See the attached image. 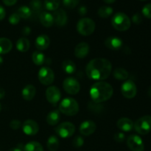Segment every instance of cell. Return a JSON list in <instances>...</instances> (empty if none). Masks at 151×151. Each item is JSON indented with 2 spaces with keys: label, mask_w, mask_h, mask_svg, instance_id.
<instances>
[{
  "label": "cell",
  "mask_w": 151,
  "mask_h": 151,
  "mask_svg": "<svg viewBox=\"0 0 151 151\" xmlns=\"http://www.w3.org/2000/svg\"><path fill=\"white\" fill-rule=\"evenodd\" d=\"M111 70V63L105 58L93 59L86 66L87 76L90 79L95 81H102L108 78Z\"/></svg>",
  "instance_id": "obj_1"
},
{
  "label": "cell",
  "mask_w": 151,
  "mask_h": 151,
  "mask_svg": "<svg viewBox=\"0 0 151 151\" xmlns=\"http://www.w3.org/2000/svg\"><path fill=\"white\" fill-rule=\"evenodd\" d=\"M114 90L111 86L106 82H97L90 89V96L95 103L107 101L113 95Z\"/></svg>",
  "instance_id": "obj_2"
},
{
  "label": "cell",
  "mask_w": 151,
  "mask_h": 151,
  "mask_svg": "<svg viewBox=\"0 0 151 151\" xmlns=\"http://www.w3.org/2000/svg\"><path fill=\"white\" fill-rule=\"evenodd\" d=\"M111 24L114 29L118 31H126L131 24V19L124 13H117L112 17Z\"/></svg>",
  "instance_id": "obj_3"
},
{
  "label": "cell",
  "mask_w": 151,
  "mask_h": 151,
  "mask_svg": "<svg viewBox=\"0 0 151 151\" xmlns=\"http://www.w3.org/2000/svg\"><path fill=\"white\" fill-rule=\"evenodd\" d=\"M59 111L66 116H75L79 111V105L73 98H65L60 103Z\"/></svg>",
  "instance_id": "obj_4"
},
{
  "label": "cell",
  "mask_w": 151,
  "mask_h": 151,
  "mask_svg": "<svg viewBox=\"0 0 151 151\" xmlns=\"http://www.w3.org/2000/svg\"><path fill=\"white\" fill-rule=\"evenodd\" d=\"M95 27V23L92 19L89 18H83L78 22L77 29L81 35L88 36L94 32Z\"/></svg>",
  "instance_id": "obj_5"
},
{
  "label": "cell",
  "mask_w": 151,
  "mask_h": 151,
  "mask_svg": "<svg viewBox=\"0 0 151 151\" xmlns=\"http://www.w3.org/2000/svg\"><path fill=\"white\" fill-rule=\"evenodd\" d=\"M135 131L140 135H146L151 131V116L146 115L137 119L134 125Z\"/></svg>",
  "instance_id": "obj_6"
},
{
  "label": "cell",
  "mask_w": 151,
  "mask_h": 151,
  "mask_svg": "<svg viewBox=\"0 0 151 151\" xmlns=\"http://www.w3.org/2000/svg\"><path fill=\"white\" fill-rule=\"evenodd\" d=\"M75 132V126L70 122L60 123L55 128V133L61 138H69Z\"/></svg>",
  "instance_id": "obj_7"
},
{
  "label": "cell",
  "mask_w": 151,
  "mask_h": 151,
  "mask_svg": "<svg viewBox=\"0 0 151 151\" xmlns=\"http://www.w3.org/2000/svg\"><path fill=\"white\" fill-rule=\"evenodd\" d=\"M38 80L40 82L45 86H49L53 83L55 80V75L50 68L42 67L38 72Z\"/></svg>",
  "instance_id": "obj_8"
},
{
  "label": "cell",
  "mask_w": 151,
  "mask_h": 151,
  "mask_svg": "<svg viewBox=\"0 0 151 151\" xmlns=\"http://www.w3.org/2000/svg\"><path fill=\"white\" fill-rule=\"evenodd\" d=\"M127 145L131 151H144L145 145L140 137L136 134L129 136L127 139Z\"/></svg>",
  "instance_id": "obj_9"
},
{
  "label": "cell",
  "mask_w": 151,
  "mask_h": 151,
  "mask_svg": "<svg viewBox=\"0 0 151 151\" xmlns=\"http://www.w3.org/2000/svg\"><path fill=\"white\" fill-rule=\"evenodd\" d=\"M63 86L65 91L72 95L78 94L81 89V85L79 82L73 78H66L63 83Z\"/></svg>",
  "instance_id": "obj_10"
},
{
  "label": "cell",
  "mask_w": 151,
  "mask_h": 151,
  "mask_svg": "<svg viewBox=\"0 0 151 151\" xmlns=\"http://www.w3.org/2000/svg\"><path fill=\"white\" fill-rule=\"evenodd\" d=\"M122 94L125 98L132 99L137 95V88L136 84L131 80L126 81L122 83L121 86Z\"/></svg>",
  "instance_id": "obj_11"
},
{
  "label": "cell",
  "mask_w": 151,
  "mask_h": 151,
  "mask_svg": "<svg viewBox=\"0 0 151 151\" xmlns=\"http://www.w3.org/2000/svg\"><path fill=\"white\" fill-rule=\"evenodd\" d=\"M46 97L49 103L52 105H56L60 100L61 94L59 88L54 86H52L46 90Z\"/></svg>",
  "instance_id": "obj_12"
},
{
  "label": "cell",
  "mask_w": 151,
  "mask_h": 151,
  "mask_svg": "<svg viewBox=\"0 0 151 151\" xmlns=\"http://www.w3.org/2000/svg\"><path fill=\"white\" fill-rule=\"evenodd\" d=\"M22 130L24 133L28 136H34L38 134L39 131V126L35 121L32 119H27L22 125Z\"/></svg>",
  "instance_id": "obj_13"
},
{
  "label": "cell",
  "mask_w": 151,
  "mask_h": 151,
  "mask_svg": "<svg viewBox=\"0 0 151 151\" xmlns=\"http://www.w3.org/2000/svg\"><path fill=\"white\" fill-rule=\"evenodd\" d=\"M96 124L91 120L84 121L80 125V132L83 136H90L96 131Z\"/></svg>",
  "instance_id": "obj_14"
},
{
  "label": "cell",
  "mask_w": 151,
  "mask_h": 151,
  "mask_svg": "<svg viewBox=\"0 0 151 151\" xmlns=\"http://www.w3.org/2000/svg\"><path fill=\"white\" fill-rule=\"evenodd\" d=\"M105 45L107 48L116 51V50H119L122 48L123 43H122L121 38H118V37L111 36L105 41Z\"/></svg>",
  "instance_id": "obj_15"
},
{
  "label": "cell",
  "mask_w": 151,
  "mask_h": 151,
  "mask_svg": "<svg viewBox=\"0 0 151 151\" xmlns=\"http://www.w3.org/2000/svg\"><path fill=\"white\" fill-rule=\"evenodd\" d=\"M52 16L53 19H54V23L57 26H64L67 22V15H66V12L62 9H58V10H55Z\"/></svg>",
  "instance_id": "obj_16"
},
{
  "label": "cell",
  "mask_w": 151,
  "mask_h": 151,
  "mask_svg": "<svg viewBox=\"0 0 151 151\" xmlns=\"http://www.w3.org/2000/svg\"><path fill=\"white\" fill-rule=\"evenodd\" d=\"M89 52V46L87 43L81 42L75 47V55L78 58H84Z\"/></svg>",
  "instance_id": "obj_17"
},
{
  "label": "cell",
  "mask_w": 151,
  "mask_h": 151,
  "mask_svg": "<svg viewBox=\"0 0 151 151\" xmlns=\"http://www.w3.org/2000/svg\"><path fill=\"white\" fill-rule=\"evenodd\" d=\"M118 128L121 131H125V132H128V131H132L134 128V123L131 119H128L127 117H123L119 119L116 122Z\"/></svg>",
  "instance_id": "obj_18"
},
{
  "label": "cell",
  "mask_w": 151,
  "mask_h": 151,
  "mask_svg": "<svg viewBox=\"0 0 151 151\" xmlns=\"http://www.w3.org/2000/svg\"><path fill=\"white\" fill-rule=\"evenodd\" d=\"M50 44V39L47 35H41L35 40V47L40 51L47 50Z\"/></svg>",
  "instance_id": "obj_19"
},
{
  "label": "cell",
  "mask_w": 151,
  "mask_h": 151,
  "mask_svg": "<svg viewBox=\"0 0 151 151\" xmlns=\"http://www.w3.org/2000/svg\"><path fill=\"white\" fill-rule=\"evenodd\" d=\"M39 19L41 24L43 26L46 27H50L54 24L53 16L51 13H48V12H42V13H41Z\"/></svg>",
  "instance_id": "obj_20"
},
{
  "label": "cell",
  "mask_w": 151,
  "mask_h": 151,
  "mask_svg": "<svg viewBox=\"0 0 151 151\" xmlns=\"http://www.w3.org/2000/svg\"><path fill=\"white\" fill-rule=\"evenodd\" d=\"M35 93H36V90L34 86L32 85H27L24 88L22 89V95L24 100H32L33 97H35Z\"/></svg>",
  "instance_id": "obj_21"
},
{
  "label": "cell",
  "mask_w": 151,
  "mask_h": 151,
  "mask_svg": "<svg viewBox=\"0 0 151 151\" xmlns=\"http://www.w3.org/2000/svg\"><path fill=\"white\" fill-rule=\"evenodd\" d=\"M13 44L10 39L7 38H0V55L7 54L12 50Z\"/></svg>",
  "instance_id": "obj_22"
},
{
  "label": "cell",
  "mask_w": 151,
  "mask_h": 151,
  "mask_svg": "<svg viewBox=\"0 0 151 151\" xmlns=\"http://www.w3.org/2000/svg\"><path fill=\"white\" fill-rule=\"evenodd\" d=\"M60 115L59 111L55 110L52 111H50L48 114L47 118H46V120L50 125H55L60 121Z\"/></svg>",
  "instance_id": "obj_23"
},
{
  "label": "cell",
  "mask_w": 151,
  "mask_h": 151,
  "mask_svg": "<svg viewBox=\"0 0 151 151\" xmlns=\"http://www.w3.org/2000/svg\"><path fill=\"white\" fill-rule=\"evenodd\" d=\"M29 40L27 39L26 38H21L16 42V48L18 49V50L22 52H25L28 51V50L29 49Z\"/></svg>",
  "instance_id": "obj_24"
},
{
  "label": "cell",
  "mask_w": 151,
  "mask_h": 151,
  "mask_svg": "<svg viewBox=\"0 0 151 151\" xmlns=\"http://www.w3.org/2000/svg\"><path fill=\"white\" fill-rule=\"evenodd\" d=\"M63 70L67 74H72L76 70V66L72 60L66 59L62 63Z\"/></svg>",
  "instance_id": "obj_25"
},
{
  "label": "cell",
  "mask_w": 151,
  "mask_h": 151,
  "mask_svg": "<svg viewBox=\"0 0 151 151\" xmlns=\"http://www.w3.org/2000/svg\"><path fill=\"white\" fill-rule=\"evenodd\" d=\"M47 148L50 151H57L59 147V140L55 136H51L47 142Z\"/></svg>",
  "instance_id": "obj_26"
},
{
  "label": "cell",
  "mask_w": 151,
  "mask_h": 151,
  "mask_svg": "<svg viewBox=\"0 0 151 151\" xmlns=\"http://www.w3.org/2000/svg\"><path fill=\"white\" fill-rule=\"evenodd\" d=\"M24 151H44L42 145L38 142H29L24 147Z\"/></svg>",
  "instance_id": "obj_27"
},
{
  "label": "cell",
  "mask_w": 151,
  "mask_h": 151,
  "mask_svg": "<svg viewBox=\"0 0 151 151\" xmlns=\"http://www.w3.org/2000/svg\"><path fill=\"white\" fill-rule=\"evenodd\" d=\"M32 59L33 63L37 66L42 65L45 62V56L39 51H35L32 53Z\"/></svg>",
  "instance_id": "obj_28"
},
{
  "label": "cell",
  "mask_w": 151,
  "mask_h": 151,
  "mask_svg": "<svg viewBox=\"0 0 151 151\" xmlns=\"http://www.w3.org/2000/svg\"><path fill=\"white\" fill-rule=\"evenodd\" d=\"M60 0H44V6L46 9L50 11L58 10L60 6Z\"/></svg>",
  "instance_id": "obj_29"
},
{
  "label": "cell",
  "mask_w": 151,
  "mask_h": 151,
  "mask_svg": "<svg viewBox=\"0 0 151 151\" xmlns=\"http://www.w3.org/2000/svg\"><path fill=\"white\" fill-rule=\"evenodd\" d=\"M128 72L122 68H117L114 72V77L119 81H125L128 78Z\"/></svg>",
  "instance_id": "obj_30"
},
{
  "label": "cell",
  "mask_w": 151,
  "mask_h": 151,
  "mask_svg": "<svg viewBox=\"0 0 151 151\" xmlns=\"http://www.w3.org/2000/svg\"><path fill=\"white\" fill-rule=\"evenodd\" d=\"M17 13L20 18H22L24 19H27L31 16V15H32V10L27 6H22V7H19L17 11Z\"/></svg>",
  "instance_id": "obj_31"
},
{
  "label": "cell",
  "mask_w": 151,
  "mask_h": 151,
  "mask_svg": "<svg viewBox=\"0 0 151 151\" xmlns=\"http://www.w3.org/2000/svg\"><path fill=\"white\" fill-rule=\"evenodd\" d=\"M112 13H113V9L109 6H102L98 10V15L103 19L109 18V16H111Z\"/></svg>",
  "instance_id": "obj_32"
},
{
  "label": "cell",
  "mask_w": 151,
  "mask_h": 151,
  "mask_svg": "<svg viewBox=\"0 0 151 151\" xmlns=\"http://www.w3.org/2000/svg\"><path fill=\"white\" fill-rule=\"evenodd\" d=\"M29 8L35 13H38L42 10V2L41 0H31L29 2Z\"/></svg>",
  "instance_id": "obj_33"
},
{
  "label": "cell",
  "mask_w": 151,
  "mask_h": 151,
  "mask_svg": "<svg viewBox=\"0 0 151 151\" xmlns=\"http://www.w3.org/2000/svg\"><path fill=\"white\" fill-rule=\"evenodd\" d=\"M79 1L80 0H63V4L66 8L72 9L79 4Z\"/></svg>",
  "instance_id": "obj_34"
},
{
  "label": "cell",
  "mask_w": 151,
  "mask_h": 151,
  "mask_svg": "<svg viewBox=\"0 0 151 151\" xmlns=\"http://www.w3.org/2000/svg\"><path fill=\"white\" fill-rule=\"evenodd\" d=\"M143 16L147 19H151V3L145 4L142 10Z\"/></svg>",
  "instance_id": "obj_35"
},
{
  "label": "cell",
  "mask_w": 151,
  "mask_h": 151,
  "mask_svg": "<svg viewBox=\"0 0 151 151\" xmlns=\"http://www.w3.org/2000/svg\"><path fill=\"white\" fill-rule=\"evenodd\" d=\"M83 143H84V140L80 136H78V137H75L74 139L73 142H72V145L75 147H77V148H79V147H82L83 145Z\"/></svg>",
  "instance_id": "obj_36"
},
{
  "label": "cell",
  "mask_w": 151,
  "mask_h": 151,
  "mask_svg": "<svg viewBox=\"0 0 151 151\" xmlns=\"http://www.w3.org/2000/svg\"><path fill=\"white\" fill-rule=\"evenodd\" d=\"M20 19L21 18L19 17L18 13H15L10 16V17H9V22H10L11 24H13V25L17 24H19V22H20Z\"/></svg>",
  "instance_id": "obj_37"
},
{
  "label": "cell",
  "mask_w": 151,
  "mask_h": 151,
  "mask_svg": "<svg viewBox=\"0 0 151 151\" xmlns=\"http://www.w3.org/2000/svg\"><path fill=\"white\" fill-rule=\"evenodd\" d=\"M21 126H22V122L19 120H17V119H13L10 123V127L13 130L19 129L21 128Z\"/></svg>",
  "instance_id": "obj_38"
},
{
  "label": "cell",
  "mask_w": 151,
  "mask_h": 151,
  "mask_svg": "<svg viewBox=\"0 0 151 151\" xmlns=\"http://www.w3.org/2000/svg\"><path fill=\"white\" fill-rule=\"evenodd\" d=\"M132 22L136 24H139L142 22V16L139 13H136L132 17Z\"/></svg>",
  "instance_id": "obj_39"
},
{
  "label": "cell",
  "mask_w": 151,
  "mask_h": 151,
  "mask_svg": "<svg viewBox=\"0 0 151 151\" xmlns=\"http://www.w3.org/2000/svg\"><path fill=\"white\" fill-rule=\"evenodd\" d=\"M114 139L116 142H122L125 140V134L123 133H116L114 134Z\"/></svg>",
  "instance_id": "obj_40"
},
{
  "label": "cell",
  "mask_w": 151,
  "mask_h": 151,
  "mask_svg": "<svg viewBox=\"0 0 151 151\" xmlns=\"http://www.w3.org/2000/svg\"><path fill=\"white\" fill-rule=\"evenodd\" d=\"M17 1L18 0H2L3 3L7 6L14 5V4L17 2Z\"/></svg>",
  "instance_id": "obj_41"
},
{
  "label": "cell",
  "mask_w": 151,
  "mask_h": 151,
  "mask_svg": "<svg viewBox=\"0 0 151 151\" xmlns=\"http://www.w3.org/2000/svg\"><path fill=\"white\" fill-rule=\"evenodd\" d=\"M30 32H31V29L29 27H24L22 29V34H23L24 35H25V36L29 35V34H30Z\"/></svg>",
  "instance_id": "obj_42"
},
{
  "label": "cell",
  "mask_w": 151,
  "mask_h": 151,
  "mask_svg": "<svg viewBox=\"0 0 151 151\" xmlns=\"http://www.w3.org/2000/svg\"><path fill=\"white\" fill-rule=\"evenodd\" d=\"M5 15H6L5 10H4V8L2 7V6L0 5V21L4 19Z\"/></svg>",
  "instance_id": "obj_43"
},
{
  "label": "cell",
  "mask_w": 151,
  "mask_h": 151,
  "mask_svg": "<svg viewBox=\"0 0 151 151\" xmlns=\"http://www.w3.org/2000/svg\"><path fill=\"white\" fill-rule=\"evenodd\" d=\"M23 145H18L16 147L10 149L9 151H22L23 150Z\"/></svg>",
  "instance_id": "obj_44"
},
{
  "label": "cell",
  "mask_w": 151,
  "mask_h": 151,
  "mask_svg": "<svg viewBox=\"0 0 151 151\" xmlns=\"http://www.w3.org/2000/svg\"><path fill=\"white\" fill-rule=\"evenodd\" d=\"M87 13V9L85 6H82L79 8V13L81 16H84Z\"/></svg>",
  "instance_id": "obj_45"
},
{
  "label": "cell",
  "mask_w": 151,
  "mask_h": 151,
  "mask_svg": "<svg viewBox=\"0 0 151 151\" xmlns=\"http://www.w3.org/2000/svg\"><path fill=\"white\" fill-rule=\"evenodd\" d=\"M5 95V91L3 88L0 87V99H2Z\"/></svg>",
  "instance_id": "obj_46"
},
{
  "label": "cell",
  "mask_w": 151,
  "mask_h": 151,
  "mask_svg": "<svg viewBox=\"0 0 151 151\" xmlns=\"http://www.w3.org/2000/svg\"><path fill=\"white\" fill-rule=\"evenodd\" d=\"M103 1H105V2L107 3V4H112V3L116 1V0H103Z\"/></svg>",
  "instance_id": "obj_47"
},
{
  "label": "cell",
  "mask_w": 151,
  "mask_h": 151,
  "mask_svg": "<svg viewBox=\"0 0 151 151\" xmlns=\"http://www.w3.org/2000/svg\"><path fill=\"white\" fill-rule=\"evenodd\" d=\"M147 95L149 96V97L151 98V86L150 87H149L148 90H147Z\"/></svg>",
  "instance_id": "obj_48"
},
{
  "label": "cell",
  "mask_w": 151,
  "mask_h": 151,
  "mask_svg": "<svg viewBox=\"0 0 151 151\" xmlns=\"http://www.w3.org/2000/svg\"><path fill=\"white\" fill-rule=\"evenodd\" d=\"M2 63H3V59H2V58L0 56V65H1Z\"/></svg>",
  "instance_id": "obj_49"
},
{
  "label": "cell",
  "mask_w": 151,
  "mask_h": 151,
  "mask_svg": "<svg viewBox=\"0 0 151 151\" xmlns=\"http://www.w3.org/2000/svg\"><path fill=\"white\" fill-rule=\"evenodd\" d=\"M1 104H0V111H1Z\"/></svg>",
  "instance_id": "obj_50"
},
{
  "label": "cell",
  "mask_w": 151,
  "mask_h": 151,
  "mask_svg": "<svg viewBox=\"0 0 151 151\" xmlns=\"http://www.w3.org/2000/svg\"><path fill=\"white\" fill-rule=\"evenodd\" d=\"M139 1H147V0H139Z\"/></svg>",
  "instance_id": "obj_51"
}]
</instances>
